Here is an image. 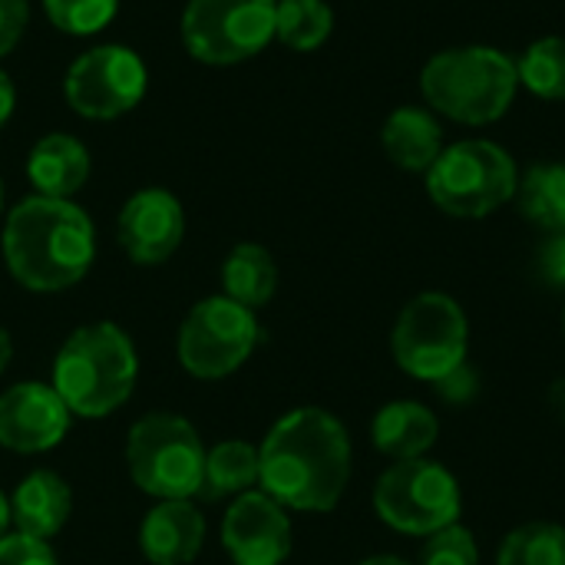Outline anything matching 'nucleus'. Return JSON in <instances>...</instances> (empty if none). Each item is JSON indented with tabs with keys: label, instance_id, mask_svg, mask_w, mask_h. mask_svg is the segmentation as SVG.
I'll return each instance as SVG.
<instances>
[{
	"label": "nucleus",
	"instance_id": "3",
	"mask_svg": "<svg viewBox=\"0 0 565 565\" xmlns=\"http://www.w3.org/2000/svg\"><path fill=\"white\" fill-rule=\"evenodd\" d=\"M139 351L116 321H89L66 334L53 358V391L79 420L116 414L136 391Z\"/></svg>",
	"mask_w": 565,
	"mask_h": 565
},
{
	"label": "nucleus",
	"instance_id": "33",
	"mask_svg": "<svg viewBox=\"0 0 565 565\" xmlns=\"http://www.w3.org/2000/svg\"><path fill=\"white\" fill-rule=\"evenodd\" d=\"M550 407H553V414L559 417V424L565 427V377L553 381V387H550Z\"/></svg>",
	"mask_w": 565,
	"mask_h": 565
},
{
	"label": "nucleus",
	"instance_id": "26",
	"mask_svg": "<svg viewBox=\"0 0 565 565\" xmlns=\"http://www.w3.org/2000/svg\"><path fill=\"white\" fill-rule=\"evenodd\" d=\"M40 3L46 20L66 36H96L119 13V0H40Z\"/></svg>",
	"mask_w": 565,
	"mask_h": 565
},
{
	"label": "nucleus",
	"instance_id": "5",
	"mask_svg": "<svg viewBox=\"0 0 565 565\" xmlns=\"http://www.w3.org/2000/svg\"><path fill=\"white\" fill-rule=\"evenodd\" d=\"M205 444L182 414H142L126 434L129 480L152 500H195L202 490Z\"/></svg>",
	"mask_w": 565,
	"mask_h": 565
},
{
	"label": "nucleus",
	"instance_id": "7",
	"mask_svg": "<svg viewBox=\"0 0 565 565\" xmlns=\"http://www.w3.org/2000/svg\"><path fill=\"white\" fill-rule=\"evenodd\" d=\"M262 341L258 315L225 295L202 298L175 331V361L195 381H225L248 364Z\"/></svg>",
	"mask_w": 565,
	"mask_h": 565
},
{
	"label": "nucleus",
	"instance_id": "2",
	"mask_svg": "<svg viewBox=\"0 0 565 565\" xmlns=\"http://www.w3.org/2000/svg\"><path fill=\"white\" fill-rule=\"evenodd\" d=\"M0 252L20 288L60 295L89 275L96 262V225L73 199L33 192L3 215Z\"/></svg>",
	"mask_w": 565,
	"mask_h": 565
},
{
	"label": "nucleus",
	"instance_id": "28",
	"mask_svg": "<svg viewBox=\"0 0 565 565\" xmlns=\"http://www.w3.org/2000/svg\"><path fill=\"white\" fill-rule=\"evenodd\" d=\"M0 565H60V559L50 543L10 530L0 536Z\"/></svg>",
	"mask_w": 565,
	"mask_h": 565
},
{
	"label": "nucleus",
	"instance_id": "18",
	"mask_svg": "<svg viewBox=\"0 0 565 565\" xmlns=\"http://www.w3.org/2000/svg\"><path fill=\"white\" fill-rule=\"evenodd\" d=\"M437 437H440V420L420 401H391L371 420V440L377 454L391 457L394 463L427 457Z\"/></svg>",
	"mask_w": 565,
	"mask_h": 565
},
{
	"label": "nucleus",
	"instance_id": "1",
	"mask_svg": "<svg viewBox=\"0 0 565 565\" xmlns=\"http://www.w3.org/2000/svg\"><path fill=\"white\" fill-rule=\"evenodd\" d=\"M351 483L348 427L324 407H295L258 444V490L295 513H331Z\"/></svg>",
	"mask_w": 565,
	"mask_h": 565
},
{
	"label": "nucleus",
	"instance_id": "16",
	"mask_svg": "<svg viewBox=\"0 0 565 565\" xmlns=\"http://www.w3.org/2000/svg\"><path fill=\"white\" fill-rule=\"evenodd\" d=\"M7 500H10V530L43 543H50L70 523L73 513L70 483L46 467L30 470Z\"/></svg>",
	"mask_w": 565,
	"mask_h": 565
},
{
	"label": "nucleus",
	"instance_id": "15",
	"mask_svg": "<svg viewBox=\"0 0 565 565\" xmlns=\"http://www.w3.org/2000/svg\"><path fill=\"white\" fill-rule=\"evenodd\" d=\"M205 516L192 500H156L139 523V550L149 565H189L205 546Z\"/></svg>",
	"mask_w": 565,
	"mask_h": 565
},
{
	"label": "nucleus",
	"instance_id": "9",
	"mask_svg": "<svg viewBox=\"0 0 565 565\" xmlns=\"http://www.w3.org/2000/svg\"><path fill=\"white\" fill-rule=\"evenodd\" d=\"M470 321L463 308L444 291H424L397 315L391 351L404 374L417 381H440L467 361Z\"/></svg>",
	"mask_w": 565,
	"mask_h": 565
},
{
	"label": "nucleus",
	"instance_id": "17",
	"mask_svg": "<svg viewBox=\"0 0 565 565\" xmlns=\"http://www.w3.org/2000/svg\"><path fill=\"white\" fill-rule=\"evenodd\" d=\"M89 149L70 132H46L26 152V179L46 199H73L89 182Z\"/></svg>",
	"mask_w": 565,
	"mask_h": 565
},
{
	"label": "nucleus",
	"instance_id": "37",
	"mask_svg": "<svg viewBox=\"0 0 565 565\" xmlns=\"http://www.w3.org/2000/svg\"><path fill=\"white\" fill-rule=\"evenodd\" d=\"M3 202H7V192H3V179H0V218L7 215V205Z\"/></svg>",
	"mask_w": 565,
	"mask_h": 565
},
{
	"label": "nucleus",
	"instance_id": "27",
	"mask_svg": "<svg viewBox=\"0 0 565 565\" xmlns=\"http://www.w3.org/2000/svg\"><path fill=\"white\" fill-rule=\"evenodd\" d=\"M420 565H480L477 536L460 523L427 536L424 553H420Z\"/></svg>",
	"mask_w": 565,
	"mask_h": 565
},
{
	"label": "nucleus",
	"instance_id": "6",
	"mask_svg": "<svg viewBox=\"0 0 565 565\" xmlns=\"http://www.w3.org/2000/svg\"><path fill=\"white\" fill-rule=\"evenodd\" d=\"M520 172L513 156L490 139H463L444 146L427 169L430 202L454 218H487L516 199Z\"/></svg>",
	"mask_w": 565,
	"mask_h": 565
},
{
	"label": "nucleus",
	"instance_id": "25",
	"mask_svg": "<svg viewBox=\"0 0 565 565\" xmlns=\"http://www.w3.org/2000/svg\"><path fill=\"white\" fill-rule=\"evenodd\" d=\"M497 565H565V530L559 523H523L500 543Z\"/></svg>",
	"mask_w": 565,
	"mask_h": 565
},
{
	"label": "nucleus",
	"instance_id": "35",
	"mask_svg": "<svg viewBox=\"0 0 565 565\" xmlns=\"http://www.w3.org/2000/svg\"><path fill=\"white\" fill-rule=\"evenodd\" d=\"M3 533H10V500H7V493L0 490V536Z\"/></svg>",
	"mask_w": 565,
	"mask_h": 565
},
{
	"label": "nucleus",
	"instance_id": "29",
	"mask_svg": "<svg viewBox=\"0 0 565 565\" xmlns=\"http://www.w3.org/2000/svg\"><path fill=\"white\" fill-rule=\"evenodd\" d=\"M430 387H434V394L444 404H450V407H470L477 401V394H480V374L463 361L460 367H454L450 374H444Z\"/></svg>",
	"mask_w": 565,
	"mask_h": 565
},
{
	"label": "nucleus",
	"instance_id": "4",
	"mask_svg": "<svg viewBox=\"0 0 565 565\" xmlns=\"http://www.w3.org/2000/svg\"><path fill=\"white\" fill-rule=\"evenodd\" d=\"M516 60L480 43L437 53L420 73V93L430 109L463 126H490L503 119L516 99Z\"/></svg>",
	"mask_w": 565,
	"mask_h": 565
},
{
	"label": "nucleus",
	"instance_id": "10",
	"mask_svg": "<svg viewBox=\"0 0 565 565\" xmlns=\"http://www.w3.org/2000/svg\"><path fill=\"white\" fill-rule=\"evenodd\" d=\"M278 0H189L182 10V46L205 66H235L275 40Z\"/></svg>",
	"mask_w": 565,
	"mask_h": 565
},
{
	"label": "nucleus",
	"instance_id": "38",
	"mask_svg": "<svg viewBox=\"0 0 565 565\" xmlns=\"http://www.w3.org/2000/svg\"><path fill=\"white\" fill-rule=\"evenodd\" d=\"M563 328H565V315H563Z\"/></svg>",
	"mask_w": 565,
	"mask_h": 565
},
{
	"label": "nucleus",
	"instance_id": "11",
	"mask_svg": "<svg viewBox=\"0 0 565 565\" xmlns=\"http://www.w3.org/2000/svg\"><path fill=\"white\" fill-rule=\"evenodd\" d=\"M146 60L122 43H96L63 73V96L70 109L93 122H109L132 113L146 99Z\"/></svg>",
	"mask_w": 565,
	"mask_h": 565
},
{
	"label": "nucleus",
	"instance_id": "21",
	"mask_svg": "<svg viewBox=\"0 0 565 565\" xmlns=\"http://www.w3.org/2000/svg\"><path fill=\"white\" fill-rule=\"evenodd\" d=\"M258 487V447L248 440H218L205 450L202 490L199 497L209 503L235 500Z\"/></svg>",
	"mask_w": 565,
	"mask_h": 565
},
{
	"label": "nucleus",
	"instance_id": "8",
	"mask_svg": "<svg viewBox=\"0 0 565 565\" xmlns=\"http://www.w3.org/2000/svg\"><path fill=\"white\" fill-rule=\"evenodd\" d=\"M460 510L457 477L427 457L397 460L374 483V513L407 536H434L460 523Z\"/></svg>",
	"mask_w": 565,
	"mask_h": 565
},
{
	"label": "nucleus",
	"instance_id": "20",
	"mask_svg": "<svg viewBox=\"0 0 565 565\" xmlns=\"http://www.w3.org/2000/svg\"><path fill=\"white\" fill-rule=\"evenodd\" d=\"M278 291L275 255L258 242H238L222 262V295L242 308H265Z\"/></svg>",
	"mask_w": 565,
	"mask_h": 565
},
{
	"label": "nucleus",
	"instance_id": "36",
	"mask_svg": "<svg viewBox=\"0 0 565 565\" xmlns=\"http://www.w3.org/2000/svg\"><path fill=\"white\" fill-rule=\"evenodd\" d=\"M358 565H411L407 559H401V556H371V559H364V563Z\"/></svg>",
	"mask_w": 565,
	"mask_h": 565
},
{
	"label": "nucleus",
	"instance_id": "23",
	"mask_svg": "<svg viewBox=\"0 0 565 565\" xmlns=\"http://www.w3.org/2000/svg\"><path fill=\"white\" fill-rule=\"evenodd\" d=\"M334 30V10L328 0H278L275 40L295 53H315Z\"/></svg>",
	"mask_w": 565,
	"mask_h": 565
},
{
	"label": "nucleus",
	"instance_id": "13",
	"mask_svg": "<svg viewBox=\"0 0 565 565\" xmlns=\"http://www.w3.org/2000/svg\"><path fill=\"white\" fill-rule=\"evenodd\" d=\"M73 414L43 381H20L0 391V447L36 457L60 447L70 434Z\"/></svg>",
	"mask_w": 565,
	"mask_h": 565
},
{
	"label": "nucleus",
	"instance_id": "31",
	"mask_svg": "<svg viewBox=\"0 0 565 565\" xmlns=\"http://www.w3.org/2000/svg\"><path fill=\"white\" fill-rule=\"evenodd\" d=\"M540 268H543L546 281L565 288V232L546 238V245H543V252H540Z\"/></svg>",
	"mask_w": 565,
	"mask_h": 565
},
{
	"label": "nucleus",
	"instance_id": "32",
	"mask_svg": "<svg viewBox=\"0 0 565 565\" xmlns=\"http://www.w3.org/2000/svg\"><path fill=\"white\" fill-rule=\"evenodd\" d=\"M13 109H17V86H13L10 73L0 70V132H3V126L10 122Z\"/></svg>",
	"mask_w": 565,
	"mask_h": 565
},
{
	"label": "nucleus",
	"instance_id": "24",
	"mask_svg": "<svg viewBox=\"0 0 565 565\" xmlns=\"http://www.w3.org/2000/svg\"><path fill=\"white\" fill-rule=\"evenodd\" d=\"M520 86H526L533 96L563 103L565 99V36H543L533 40L523 56L516 60Z\"/></svg>",
	"mask_w": 565,
	"mask_h": 565
},
{
	"label": "nucleus",
	"instance_id": "19",
	"mask_svg": "<svg viewBox=\"0 0 565 565\" xmlns=\"http://www.w3.org/2000/svg\"><path fill=\"white\" fill-rule=\"evenodd\" d=\"M381 146L394 166L404 172H424L440 159L444 152V126L430 109L420 106H401L384 119Z\"/></svg>",
	"mask_w": 565,
	"mask_h": 565
},
{
	"label": "nucleus",
	"instance_id": "22",
	"mask_svg": "<svg viewBox=\"0 0 565 565\" xmlns=\"http://www.w3.org/2000/svg\"><path fill=\"white\" fill-rule=\"evenodd\" d=\"M516 202L523 215L540 225L550 235L565 232V166L563 162H543L533 166L520 185H516Z\"/></svg>",
	"mask_w": 565,
	"mask_h": 565
},
{
	"label": "nucleus",
	"instance_id": "34",
	"mask_svg": "<svg viewBox=\"0 0 565 565\" xmlns=\"http://www.w3.org/2000/svg\"><path fill=\"white\" fill-rule=\"evenodd\" d=\"M10 361H13V338H10V331L0 324V374H7Z\"/></svg>",
	"mask_w": 565,
	"mask_h": 565
},
{
	"label": "nucleus",
	"instance_id": "30",
	"mask_svg": "<svg viewBox=\"0 0 565 565\" xmlns=\"http://www.w3.org/2000/svg\"><path fill=\"white\" fill-rule=\"evenodd\" d=\"M30 26V3L26 0H0V60L10 56Z\"/></svg>",
	"mask_w": 565,
	"mask_h": 565
},
{
	"label": "nucleus",
	"instance_id": "12",
	"mask_svg": "<svg viewBox=\"0 0 565 565\" xmlns=\"http://www.w3.org/2000/svg\"><path fill=\"white\" fill-rule=\"evenodd\" d=\"M185 238L182 202L159 185L132 192L116 215V242L132 265H166Z\"/></svg>",
	"mask_w": 565,
	"mask_h": 565
},
{
	"label": "nucleus",
	"instance_id": "14",
	"mask_svg": "<svg viewBox=\"0 0 565 565\" xmlns=\"http://www.w3.org/2000/svg\"><path fill=\"white\" fill-rule=\"evenodd\" d=\"M291 520L262 490L235 497L222 516V550L232 565H285L291 556Z\"/></svg>",
	"mask_w": 565,
	"mask_h": 565
}]
</instances>
